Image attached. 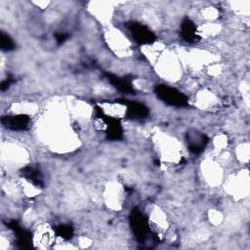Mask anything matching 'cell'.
Here are the masks:
<instances>
[{
  "instance_id": "cell-1",
  "label": "cell",
  "mask_w": 250,
  "mask_h": 250,
  "mask_svg": "<svg viewBox=\"0 0 250 250\" xmlns=\"http://www.w3.org/2000/svg\"><path fill=\"white\" fill-rule=\"evenodd\" d=\"M155 96L164 104L175 107H186L188 105V98L180 90L166 84L154 86Z\"/></svg>"
},
{
  "instance_id": "cell-2",
  "label": "cell",
  "mask_w": 250,
  "mask_h": 250,
  "mask_svg": "<svg viewBox=\"0 0 250 250\" xmlns=\"http://www.w3.org/2000/svg\"><path fill=\"white\" fill-rule=\"evenodd\" d=\"M95 115L105 124V137L108 141H119L123 138L124 129L120 118L107 115L99 105L95 106Z\"/></svg>"
},
{
  "instance_id": "cell-3",
  "label": "cell",
  "mask_w": 250,
  "mask_h": 250,
  "mask_svg": "<svg viewBox=\"0 0 250 250\" xmlns=\"http://www.w3.org/2000/svg\"><path fill=\"white\" fill-rule=\"evenodd\" d=\"M129 223L137 241L140 243H144L150 233L148 221L146 217L141 212L140 209L134 208L131 211Z\"/></svg>"
},
{
  "instance_id": "cell-4",
  "label": "cell",
  "mask_w": 250,
  "mask_h": 250,
  "mask_svg": "<svg viewBox=\"0 0 250 250\" xmlns=\"http://www.w3.org/2000/svg\"><path fill=\"white\" fill-rule=\"evenodd\" d=\"M125 27L130 32L134 41L139 45H150L157 39L154 32L148 26L140 21H128L125 23Z\"/></svg>"
},
{
  "instance_id": "cell-5",
  "label": "cell",
  "mask_w": 250,
  "mask_h": 250,
  "mask_svg": "<svg viewBox=\"0 0 250 250\" xmlns=\"http://www.w3.org/2000/svg\"><path fill=\"white\" fill-rule=\"evenodd\" d=\"M116 103L122 104L126 106L125 116L128 119L141 121L147 118L149 115V108L143 103L137 101H129L126 99H118L116 100Z\"/></svg>"
},
{
  "instance_id": "cell-6",
  "label": "cell",
  "mask_w": 250,
  "mask_h": 250,
  "mask_svg": "<svg viewBox=\"0 0 250 250\" xmlns=\"http://www.w3.org/2000/svg\"><path fill=\"white\" fill-rule=\"evenodd\" d=\"M186 142L188 149L191 153L199 154L205 149L209 142V138L204 133L196 129H189L186 133Z\"/></svg>"
},
{
  "instance_id": "cell-7",
  "label": "cell",
  "mask_w": 250,
  "mask_h": 250,
  "mask_svg": "<svg viewBox=\"0 0 250 250\" xmlns=\"http://www.w3.org/2000/svg\"><path fill=\"white\" fill-rule=\"evenodd\" d=\"M31 118L26 114H13L5 115L1 118L2 125L11 131L22 132L30 127Z\"/></svg>"
},
{
  "instance_id": "cell-8",
  "label": "cell",
  "mask_w": 250,
  "mask_h": 250,
  "mask_svg": "<svg viewBox=\"0 0 250 250\" xmlns=\"http://www.w3.org/2000/svg\"><path fill=\"white\" fill-rule=\"evenodd\" d=\"M7 227L12 229L16 235V242L20 248H30L32 242V233L22 229L17 221H10L7 223Z\"/></svg>"
},
{
  "instance_id": "cell-9",
  "label": "cell",
  "mask_w": 250,
  "mask_h": 250,
  "mask_svg": "<svg viewBox=\"0 0 250 250\" xmlns=\"http://www.w3.org/2000/svg\"><path fill=\"white\" fill-rule=\"evenodd\" d=\"M107 81L119 92L123 94H135V88L132 83V78L128 76H117L110 72L104 73Z\"/></svg>"
},
{
  "instance_id": "cell-10",
  "label": "cell",
  "mask_w": 250,
  "mask_h": 250,
  "mask_svg": "<svg viewBox=\"0 0 250 250\" xmlns=\"http://www.w3.org/2000/svg\"><path fill=\"white\" fill-rule=\"evenodd\" d=\"M180 33L182 39L188 43H195L200 39V36L197 33L196 24L188 17L184 18L181 22Z\"/></svg>"
},
{
  "instance_id": "cell-11",
  "label": "cell",
  "mask_w": 250,
  "mask_h": 250,
  "mask_svg": "<svg viewBox=\"0 0 250 250\" xmlns=\"http://www.w3.org/2000/svg\"><path fill=\"white\" fill-rule=\"evenodd\" d=\"M21 177L26 179L29 183H31L33 186L37 188H44L45 183H44V177L39 168L36 166H24L23 168L21 169L20 171Z\"/></svg>"
},
{
  "instance_id": "cell-12",
  "label": "cell",
  "mask_w": 250,
  "mask_h": 250,
  "mask_svg": "<svg viewBox=\"0 0 250 250\" xmlns=\"http://www.w3.org/2000/svg\"><path fill=\"white\" fill-rule=\"evenodd\" d=\"M54 230H55V232L58 236L62 237V239H65V240L71 239L73 237V234H74L73 228L70 225H67V224L58 225L54 228Z\"/></svg>"
},
{
  "instance_id": "cell-13",
  "label": "cell",
  "mask_w": 250,
  "mask_h": 250,
  "mask_svg": "<svg viewBox=\"0 0 250 250\" xmlns=\"http://www.w3.org/2000/svg\"><path fill=\"white\" fill-rule=\"evenodd\" d=\"M0 48L4 52H10L16 48L13 38L4 31L0 32Z\"/></svg>"
},
{
  "instance_id": "cell-14",
  "label": "cell",
  "mask_w": 250,
  "mask_h": 250,
  "mask_svg": "<svg viewBox=\"0 0 250 250\" xmlns=\"http://www.w3.org/2000/svg\"><path fill=\"white\" fill-rule=\"evenodd\" d=\"M69 37V34L68 33H65V32H57L55 34V40L57 41L58 44H62L64 43Z\"/></svg>"
},
{
  "instance_id": "cell-15",
  "label": "cell",
  "mask_w": 250,
  "mask_h": 250,
  "mask_svg": "<svg viewBox=\"0 0 250 250\" xmlns=\"http://www.w3.org/2000/svg\"><path fill=\"white\" fill-rule=\"evenodd\" d=\"M13 82H14L13 77H11V76L7 77L5 80H3V81L1 82V86H0L1 91H5V90H7V89L11 86V84H12Z\"/></svg>"
}]
</instances>
